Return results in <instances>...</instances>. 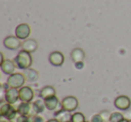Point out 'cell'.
Here are the masks:
<instances>
[{
    "label": "cell",
    "instance_id": "6da1fadb",
    "mask_svg": "<svg viewBox=\"0 0 131 122\" xmlns=\"http://www.w3.org/2000/svg\"><path fill=\"white\" fill-rule=\"evenodd\" d=\"M15 63L17 68L20 69H28L32 63V58L31 56V53L23 49L15 57Z\"/></svg>",
    "mask_w": 131,
    "mask_h": 122
},
{
    "label": "cell",
    "instance_id": "7a4b0ae2",
    "mask_svg": "<svg viewBox=\"0 0 131 122\" xmlns=\"http://www.w3.org/2000/svg\"><path fill=\"white\" fill-rule=\"evenodd\" d=\"M25 75L21 73H15L13 75H10L7 79V85L10 88H22L23 85L25 83Z\"/></svg>",
    "mask_w": 131,
    "mask_h": 122
},
{
    "label": "cell",
    "instance_id": "3957f363",
    "mask_svg": "<svg viewBox=\"0 0 131 122\" xmlns=\"http://www.w3.org/2000/svg\"><path fill=\"white\" fill-rule=\"evenodd\" d=\"M62 109L68 111H74L78 107V100L74 96H68L62 100L61 102Z\"/></svg>",
    "mask_w": 131,
    "mask_h": 122
},
{
    "label": "cell",
    "instance_id": "277c9868",
    "mask_svg": "<svg viewBox=\"0 0 131 122\" xmlns=\"http://www.w3.org/2000/svg\"><path fill=\"white\" fill-rule=\"evenodd\" d=\"M34 97L33 90L29 86H23L19 89V98L22 102H31Z\"/></svg>",
    "mask_w": 131,
    "mask_h": 122
},
{
    "label": "cell",
    "instance_id": "5b68a950",
    "mask_svg": "<svg viewBox=\"0 0 131 122\" xmlns=\"http://www.w3.org/2000/svg\"><path fill=\"white\" fill-rule=\"evenodd\" d=\"M114 105L117 109H121V110H126V109H127L130 108L131 101L127 96L121 95V96H118L115 99Z\"/></svg>",
    "mask_w": 131,
    "mask_h": 122
},
{
    "label": "cell",
    "instance_id": "8992f818",
    "mask_svg": "<svg viewBox=\"0 0 131 122\" xmlns=\"http://www.w3.org/2000/svg\"><path fill=\"white\" fill-rule=\"evenodd\" d=\"M31 34V27L27 24H19L15 29V36L20 40H26Z\"/></svg>",
    "mask_w": 131,
    "mask_h": 122
},
{
    "label": "cell",
    "instance_id": "52a82bcc",
    "mask_svg": "<svg viewBox=\"0 0 131 122\" xmlns=\"http://www.w3.org/2000/svg\"><path fill=\"white\" fill-rule=\"evenodd\" d=\"M4 45L7 49L15 50V49H19L21 47V45H22V43L20 41V39H18L16 36H8L5 39Z\"/></svg>",
    "mask_w": 131,
    "mask_h": 122
},
{
    "label": "cell",
    "instance_id": "ba28073f",
    "mask_svg": "<svg viewBox=\"0 0 131 122\" xmlns=\"http://www.w3.org/2000/svg\"><path fill=\"white\" fill-rule=\"evenodd\" d=\"M18 112L20 114L24 115L26 117H32L35 116L34 112H33V108H32V103H30V102H23L22 103L19 105L18 109H17Z\"/></svg>",
    "mask_w": 131,
    "mask_h": 122
},
{
    "label": "cell",
    "instance_id": "9c48e42d",
    "mask_svg": "<svg viewBox=\"0 0 131 122\" xmlns=\"http://www.w3.org/2000/svg\"><path fill=\"white\" fill-rule=\"evenodd\" d=\"M65 61L64 55L60 51H53L49 55V62L55 66H60Z\"/></svg>",
    "mask_w": 131,
    "mask_h": 122
},
{
    "label": "cell",
    "instance_id": "30bf717a",
    "mask_svg": "<svg viewBox=\"0 0 131 122\" xmlns=\"http://www.w3.org/2000/svg\"><path fill=\"white\" fill-rule=\"evenodd\" d=\"M19 90L16 88H9L6 92V101L10 104H15L19 100Z\"/></svg>",
    "mask_w": 131,
    "mask_h": 122
},
{
    "label": "cell",
    "instance_id": "8fae6325",
    "mask_svg": "<svg viewBox=\"0 0 131 122\" xmlns=\"http://www.w3.org/2000/svg\"><path fill=\"white\" fill-rule=\"evenodd\" d=\"M15 63L10 59H6L4 62L1 63V69L6 75H13L15 74Z\"/></svg>",
    "mask_w": 131,
    "mask_h": 122
},
{
    "label": "cell",
    "instance_id": "7c38bea8",
    "mask_svg": "<svg viewBox=\"0 0 131 122\" xmlns=\"http://www.w3.org/2000/svg\"><path fill=\"white\" fill-rule=\"evenodd\" d=\"M55 117H56V118L59 122H70L72 118V115L70 113V111L66 110L64 109H62L61 110L56 112Z\"/></svg>",
    "mask_w": 131,
    "mask_h": 122
},
{
    "label": "cell",
    "instance_id": "4fadbf2b",
    "mask_svg": "<svg viewBox=\"0 0 131 122\" xmlns=\"http://www.w3.org/2000/svg\"><path fill=\"white\" fill-rule=\"evenodd\" d=\"M22 47L24 50H26L28 52L31 53L34 52L35 50L38 48V43L35 40H32V39H29V40H26L23 42Z\"/></svg>",
    "mask_w": 131,
    "mask_h": 122
},
{
    "label": "cell",
    "instance_id": "5bb4252c",
    "mask_svg": "<svg viewBox=\"0 0 131 122\" xmlns=\"http://www.w3.org/2000/svg\"><path fill=\"white\" fill-rule=\"evenodd\" d=\"M40 95L43 100H45V99L56 96V90L52 86H49V85L45 86V87H43L40 90Z\"/></svg>",
    "mask_w": 131,
    "mask_h": 122
},
{
    "label": "cell",
    "instance_id": "9a60e30c",
    "mask_svg": "<svg viewBox=\"0 0 131 122\" xmlns=\"http://www.w3.org/2000/svg\"><path fill=\"white\" fill-rule=\"evenodd\" d=\"M71 58L75 63L83 62V60L85 58V54L82 49H75L71 52Z\"/></svg>",
    "mask_w": 131,
    "mask_h": 122
},
{
    "label": "cell",
    "instance_id": "2e32d148",
    "mask_svg": "<svg viewBox=\"0 0 131 122\" xmlns=\"http://www.w3.org/2000/svg\"><path fill=\"white\" fill-rule=\"evenodd\" d=\"M44 103H45V106L48 109L54 110V109H57V107L58 105V99L56 96L50 97V98L45 99L44 100Z\"/></svg>",
    "mask_w": 131,
    "mask_h": 122
},
{
    "label": "cell",
    "instance_id": "e0dca14e",
    "mask_svg": "<svg viewBox=\"0 0 131 122\" xmlns=\"http://www.w3.org/2000/svg\"><path fill=\"white\" fill-rule=\"evenodd\" d=\"M24 75H25L26 80L29 81V82H34V81H36L37 79L39 78L38 72L34 69H30V68H28V69H26V71L24 72Z\"/></svg>",
    "mask_w": 131,
    "mask_h": 122
},
{
    "label": "cell",
    "instance_id": "ac0fdd59",
    "mask_svg": "<svg viewBox=\"0 0 131 122\" xmlns=\"http://www.w3.org/2000/svg\"><path fill=\"white\" fill-rule=\"evenodd\" d=\"M45 103L42 102L41 100H38L36 102H34L32 103V108H33V112L34 115H38V113H40L44 110V108H45Z\"/></svg>",
    "mask_w": 131,
    "mask_h": 122
},
{
    "label": "cell",
    "instance_id": "d6986e66",
    "mask_svg": "<svg viewBox=\"0 0 131 122\" xmlns=\"http://www.w3.org/2000/svg\"><path fill=\"white\" fill-rule=\"evenodd\" d=\"M12 109H13L12 104L6 102V103L3 104V105L1 106V108H0V114H1L2 117H5V118H6V117L9 114V112L11 111Z\"/></svg>",
    "mask_w": 131,
    "mask_h": 122
},
{
    "label": "cell",
    "instance_id": "ffe728a7",
    "mask_svg": "<svg viewBox=\"0 0 131 122\" xmlns=\"http://www.w3.org/2000/svg\"><path fill=\"white\" fill-rule=\"evenodd\" d=\"M122 119H124V116L120 112H113L110 116V122H120Z\"/></svg>",
    "mask_w": 131,
    "mask_h": 122
},
{
    "label": "cell",
    "instance_id": "44dd1931",
    "mask_svg": "<svg viewBox=\"0 0 131 122\" xmlns=\"http://www.w3.org/2000/svg\"><path fill=\"white\" fill-rule=\"evenodd\" d=\"M71 122H85V117L83 113L75 112L72 115Z\"/></svg>",
    "mask_w": 131,
    "mask_h": 122
},
{
    "label": "cell",
    "instance_id": "7402d4cb",
    "mask_svg": "<svg viewBox=\"0 0 131 122\" xmlns=\"http://www.w3.org/2000/svg\"><path fill=\"white\" fill-rule=\"evenodd\" d=\"M90 122H104V119L101 114H95L91 118V121Z\"/></svg>",
    "mask_w": 131,
    "mask_h": 122
},
{
    "label": "cell",
    "instance_id": "603a6c76",
    "mask_svg": "<svg viewBox=\"0 0 131 122\" xmlns=\"http://www.w3.org/2000/svg\"><path fill=\"white\" fill-rule=\"evenodd\" d=\"M30 118H31V122H44L43 118L40 116H39V115H35V116L30 117Z\"/></svg>",
    "mask_w": 131,
    "mask_h": 122
},
{
    "label": "cell",
    "instance_id": "cb8c5ba5",
    "mask_svg": "<svg viewBox=\"0 0 131 122\" xmlns=\"http://www.w3.org/2000/svg\"><path fill=\"white\" fill-rule=\"evenodd\" d=\"M109 111H107V110H104V111H102V112H101L100 114H101V116L102 117V118L104 119V121H107L108 119H110V116L111 115L109 114Z\"/></svg>",
    "mask_w": 131,
    "mask_h": 122
},
{
    "label": "cell",
    "instance_id": "d4e9b609",
    "mask_svg": "<svg viewBox=\"0 0 131 122\" xmlns=\"http://www.w3.org/2000/svg\"><path fill=\"white\" fill-rule=\"evenodd\" d=\"M83 66H84V64H83V62L75 63V68H78V69H81V68H83Z\"/></svg>",
    "mask_w": 131,
    "mask_h": 122
},
{
    "label": "cell",
    "instance_id": "484cf974",
    "mask_svg": "<svg viewBox=\"0 0 131 122\" xmlns=\"http://www.w3.org/2000/svg\"><path fill=\"white\" fill-rule=\"evenodd\" d=\"M47 122H59V121H58V120L57 119V118H53V119H49V120H48Z\"/></svg>",
    "mask_w": 131,
    "mask_h": 122
},
{
    "label": "cell",
    "instance_id": "4316f807",
    "mask_svg": "<svg viewBox=\"0 0 131 122\" xmlns=\"http://www.w3.org/2000/svg\"><path fill=\"white\" fill-rule=\"evenodd\" d=\"M120 122H130V121H129L128 119H126V118H124V119H122Z\"/></svg>",
    "mask_w": 131,
    "mask_h": 122
},
{
    "label": "cell",
    "instance_id": "83f0119b",
    "mask_svg": "<svg viewBox=\"0 0 131 122\" xmlns=\"http://www.w3.org/2000/svg\"><path fill=\"white\" fill-rule=\"evenodd\" d=\"M1 122H7V121H6V120H3L2 119V120H1Z\"/></svg>",
    "mask_w": 131,
    "mask_h": 122
},
{
    "label": "cell",
    "instance_id": "f1b7e54d",
    "mask_svg": "<svg viewBox=\"0 0 131 122\" xmlns=\"http://www.w3.org/2000/svg\"><path fill=\"white\" fill-rule=\"evenodd\" d=\"M129 121H130V122H131V120H129Z\"/></svg>",
    "mask_w": 131,
    "mask_h": 122
},
{
    "label": "cell",
    "instance_id": "f546056e",
    "mask_svg": "<svg viewBox=\"0 0 131 122\" xmlns=\"http://www.w3.org/2000/svg\"><path fill=\"white\" fill-rule=\"evenodd\" d=\"M105 122H108V121H105Z\"/></svg>",
    "mask_w": 131,
    "mask_h": 122
},
{
    "label": "cell",
    "instance_id": "4dcf8cb0",
    "mask_svg": "<svg viewBox=\"0 0 131 122\" xmlns=\"http://www.w3.org/2000/svg\"><path fill=\"white\" fill-rule=\"evenodd\" d=\"M70 122H71V121H70Z\"/></svg>",
    "mask_w": 131,
    "mask_h": 122
},
{
    "label": "cell",
    "instance_id": "1f68e13d",
    "mask_svg": "<svg viewBox=\"0 0 131 122\" xmlns=\"http://www.w3.org/2000/svg\"><path fill=\"white\" fill-rule=\"evenodd\" d=\"M85 122H86V121H85Z\"/></svg>",
    "mask_w": 131,
    "mask_h": 122
}]
</instances>
